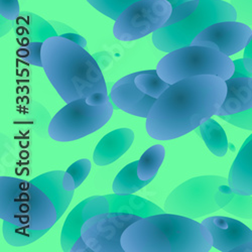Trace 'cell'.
I'll return each mask as SVG.
<instances>
[{"label":"cell","mask_w":252,"mask_h":252,"mask_svg":"<svg viewBox=\"0 0 252 252\" xmlns=\"http://www.w3.org/2000/svg\"><path fill=\"white\" fill-rule=\"evenodd\" d=\"M85 200L79 203L66 218L61 233V246L65 252H71L75 243L81 237L82 226L85 222L83 217V207Z\"/></svg>","instance_id":"cell-22"},{"label":"cell","mask_w":252,"mask_h":252,"mask_svg":"<svg viewBox=\"0 0 252 252\" xmlns=\"http://www.w3.org/2000/svg\"><path fill=\"white\" fill-rule=\"evenodd\" d=\"M113 114L112 103L90 105L86 99L67 103L51 119L48 134L59 142H70L90 135L106 124Z\"/></svg>","instance_id":"cell-7"},{"label":"cell","mask_w":252,"mask_h":252,"mask_svg":"<svg viewBox=\"0 0 252 252\" xmlns=\"http://www.w3.org/2000/svg\"><path fill=\"white\" fill-rule=\"evenodd\" d=\"M213 237V246L222 252H252V231L242 222L228 217L202 221Z\"/></svg>","instance_id":"cell-12"},{"label":"cell","mask_w":252,"mask_h":252,"mask_svg":"<svg viewBox=\"0 0 252 252\" xmlns=\"http://www.w3.org/2000/svg\"><path fill=\"white\" fill-rule=\"evenodd\" d=\"M106 198L110 204V212L127 213L141 218L164 213L163 210L155 203L133 194L118 195L114 193L107 195Z\"/></svg>","instance_id":"cell-19"},{"label":"cell","mask_w":252,"mask_h":252,"mask_svg":"<svg viewBox=\"0 0 252 252\" xmlns=\"http://www.w3.org/2000/svg\"><path fill=\"white\" fill-rule=\"evenodd\" d=\"M226 20H237L234 6L223 0H200L197 9L178 23L164 26L153 33L154 46L163 53L191 46L206 28Z\"/></svg>","instance_id":"cell-6"},{"label":"cell","mask_w":252,"mask_h":252,"mask_svg":"<svg viewBox=\"0 0 252 252\" xmlns=\"http://www.w3.org/2000/svg\"><path fill=\"white\" fill-rule=\"evenodd\" d=\"M19 15L18 0H0V17L15 23Z\"/></svg>","instance_id":"cell-34"},{"label":"cell","mask_w":252,"mask_h":252,"mask_svg":"<svg viewBox=\"0 0 252 252\" xmlns=\"http://www.w3.org/2000/svg\"><path fill=\"white\" fill-rule=\"evenodd\" d=\"M199 3H200V0H191V1H187L179 5L178 7L173 9L170 19L167 20V23L164 26H170V25L176 24L179 22V20H182L188 15H190L192 12H194L197 9V7L199 6Z\"/></svg>","instance_id":"cell-31"},{"label":"cell","mask_w":252,"mask_h":252,"mask_svg":"<svg viewBox=\"0 0 252 252\" xmlns=\"http://www.w3.org/2000/svg\"><path fill=\"white\" fill-rule=\"evenodd\" d=\"M200 133L207 148L216 157H224L228 152V139L222 126L209 118L200 125Z\"/></svg>","instance_id":"cell-21"},{"label":"cell","mask_w":252,"mask_h":252,"mask_svg":"<svg viewBox=\"0 0 252 252\" xmlns=\"http://www.w3.org/2000/svg\"><path fill=\"white\" fill-rule=\"evenodd\" d=\"M217 204L227 213L242 219H252V197L235 193L229 185H222L215 194Z\"/></svg>","instance_id":"cell-20"},{"label":"cell","mask_w":252,"mask_h":252,"mask_svg":"<svg viewBox=\"0 0 252 252\" xmlns=\"http://www.w3.org/2000/svg\"><path fill=\"white\" fill-rule=\"evenodd\" d=\"M172 12V4L167 0H139L115 20L113 34L121 41L140 39L164 27Z\"/></svg>","instance_id":"cell-10"},{"label":"cell","mask_w":252,"mask_h":252,"mask_svg":"<svg viewBox=\"0 0 252 252\" xmlns=\"http://www.w3.org/2000/svg\"><path fill=\"white\" fill-rule=\"evenodd\" d=\"M171 4H172V7L173 9H175L176 7H178L179 5L187 2V1H191V0H167Z\"/></svg>","instance_id":"cell-39"},{"label":"cell","mask_w":252,"mask_h":252,"mask_svg":"<svg viewBox=\"0 0 252 252\" xmlns=\"http://www.w3.org/2000/svg\"><path fill=\"white\" fill-rule=\"evenodd\" d=\"M61 35L64 36V37H67V38H69V39H71V40H73V41H75V43L79 44V45L82 46L83 48H86V46H87L86 39L84 38L83 36L79 35V34L76 33V32H67V33H63V34H61Z\"/></svg>","instance_id":"cell-37"},{"label":"cell","mask_w":252,"mask_h":252,"mask_svg":"<svg viewBox=\"0 0 252 252\" xmlns=\"http://www.w3.org/2000/svg\"><path fill=\"white\" fill-rule=\"evenodd\" d=\"M91 161L87 158H82L71 164L66 173L71 176V178L74 180L76 187H80L81 184L86 180V178L89 176L91 172Z\"/></svg>","instance_id":"cell-30"},{"label":"cell","mask_w":252,"mask_h":252,"mask_svg":"<svg viewBox=\"0 0 252 252\" xmlns=\"http://www.w3.org/2000/svg\"><path fill=\"white\" fill-rule=\"evenodd\" d=\"M243 63L246 70L250 73H252V37L249 41V44L244 49L243 54Z\"/></svg>","instance_id":"cell-36"},{"label":"cell","mask_w":252,"mask_h":252,"mask_svg":"<svg viewBox=\"0 0 252 252\" xmlns=\"http://www.w3.org/2000/svg\"><path fill=\"white\" fill-rule=\"evenodd\" d=\"M158 76L169 84L199 75L228 80L235 71L234 61L222 52L203 46H188L166 53L157 66Z\"/></svg>","instance_id":"cell-5"},{"label":"cell","mask_w":252,"mask_h":252,"mask_svg":"<svg viewBox=\"0 0 252 252\" xmlns=\"http://www.w3.org/2000/svg\"><path fill=\"white\" fill-rule=\"evenodd\" d=\"M251 37L252 30L248 25L238 20H226L206 28L191 46L213 48L230 57L244 50Z\"/></svg>","instance_id":"cell-11"},{"label":"cell","mask_w":252,"mask_h":252,"mask_svg":"<svg viewBox=\"0 0 252 252\" xmlns=\"http://www.w3.org/2000/svg\"><path fill=\"white\" fill-rule=\"evenodd\" d=\"M231 4L237 11V20L252 25V0H231Z\"/></svg>","instance_id":"cell-33"},{"label":"cell","mask_w":252,"mask_h":252,"mask_svg":"<svg viewBox=\"0 0 252 252\" xmlns=\"http://www.w3.org/2000/svg\"><path fill=\"white\" fill-rule=\"evenodd\" d=\"M0 218L32 230L51 229L59 220L57 209L32 182L0 177Z\"/></svg>","instance_id":"cell-4"},{"label":"cell","mask_w":252,"mask_h":252,"mask_svg":"<svg viewBox=\"0 0 252 252\" xmlns=\"http://www.w3.org/2000/svg\"><path fill=\"white\" fill-rule=\"evenodd\" d=\"M43 44L44 43L35 41V43H30L20 46L17 51V57L29 65L43 67V63H41V48H43Z\"/></svg>","instance_id":"cell-29"},{"label":"cell","mask_w":252,"mask_h":252,"mask_svg":"<svg viewBox=\"0 0 252 252\" xmlns=\"http://www.w3.org/2000/svg\"><path fill=\"white\" fill-rule=\"evenodd\" d=\"M134 141V132L129 128H119L105 135L93 154L94 163L105 166L113 163L127 152Z\"/></svg>","instance_id":"cell-14"},{"label":"cell","mask_w":252,"mask_h":252,"mask_svg":"<svg viewBox=\"0 0 252 252\" xmlns=\"http://www.w3.org/2000/svg\"><path fill=\"white\" fill-rule=\"evenodd\" d=\"M137 164L138 160L133 161L127 165H125L117 174L112 185V190L115 194H134L152 182L142 181L139 179L137 175Z\"/></svg>","instance_id":"cell-23"},{"label":"cell","mask_w":252,"mask_h":252,"mask_svg":"<svg viewBox=\"0 0 252 252\" xmlns=\"http://www.w3.org/2000/svg\"><path fill=\"white\" fill-rule=\"evenodd\" d=\"M140 218L118 212L95 215L84 222L81 237L71 252H124L121 236L126 228Z\"/></svg>","instance_id":"cell-9"},{"label":"cell","mask_w":252,"mask_h":252,"mask_svg":"<svg viewBox=\"0 0 252 252\" xmlns=\"http://www.w3.org/2000/svg\"><path fill=\"white\" fill-rule=\"evenodd\" d=\"M45 74L66 103L86 99L90 105L109 100L106 82L95 59L79 44L62 35L46 39L41 48Z\"/></svg>","instance_id":"cell-2"},{"label":"cell","mask_w":252,"mask_h":252,"mask_svg":"<svg viewBox=\"0 0 252 252\" xmlns=\"http://www.w3.org/2000/svg\"><path fill=\"white\" fill-rule=\"evenodd\" d=\"M121 245L124 252H208L213 237L203 223L165 212L133 222L123 232Z\"/></svg>","instance_id":"cell-3"},{"label":"cell","mask_w":252,"mask_h":252,"mask_svg":"<svg viewBox=\"0 0 252 252\" xmlns=\"http://www.w3.org/2000/svg\"><path fill=\"white\" fill-rule=\"evenodd\" d=\"M64 174L65 172L62 171L48 172L31 181L41 189L54 203L59 219L67 211L74 196V192L68 191L64 186Z\"/></svg>","instance_id":"cell-18"},{"label":"cell","mask_w":252,"mask_h":252,"mask_svg":"<svg viewBox=\"0 0 252 252\" xmlns=\"http://www.w3.org/2000/svg\"><path fill=\"white\" fill-rule=\"evenodd\" d=\"M106 212H110V204L106 196H93L85 200L83 207V217L85 221L95 215Z\"/></svg>","instance_id":"cell-28"},{"label":"cell","mask_w":252,"mask_h":252,"mask_svg":"<svg viewBox=\"0 0 252 252\" xmlns=\"http://www.w3.org/2000/svg\"><path fill=\"white\" fill-rule=\"evenodd\" d=\"M226 95L225 80L214 75L194 76L172 84L146 117V132L162 141L182 137L216 115Z\"/></svg>","instance_id":"cell-1"},{"label":"cell","mask_w":252,"mask_h":252,"mask_svg":"<svg viewBox=\"0 0 252 252\" xmlns=\"http://www.w3.org/2000/svg\"><path fill=\"white\" fill-rule=\"evenodd\" d=\"M0 22H1V36L6 34L11 29L14 28L15 23H11L9 20H6L2 17H0Z\"/></svg>","instance_id":"cell-38"},{"label":"cell","mask_w":252,"mask_h":252,"mask_svg":"<svg viewBox=\"0 0 252 252\" xmlns=\"http://www.w3.org/2000/svg\"><path fill=\"white\" fill-rule=\"evenodd\" d=\"M86 1L105 16L116 20L126 8L139 0H86Z\"/></svg>","instance_id":"cell-27"},{"label":"cell","mask_w":252,"mask_h":252,"mask_svg":"<svg viewBox=\"0 0 252 252\" xmlns=\"http://www.w3.org/2000/svg\"><path fill=\"white\" fill-rule=\"evenodd\" d=\"M135 85L148 96L158 99L171 84L163 81L157 70H145L134 73Z\"/></svg>","instance_id":"cell-26"},{"label":"cell","mask_w":252,"mask_h":252,"mask_svg":"<svg viewBox=\"0 0 252 252\" xmlns=\"http://www.w3.org/2000/svg\"><path fill=\"white\" fill-rule=\"evenodd\" d=\"M221 118L224 119L226 122L236 126V127L246 130H252V108L242 111L240 113L223 116Z\"/></svg>","instance_id":"cell-32"},{"label":"cell","mask_w":252,"mask_h":252,"mask_svg":"<svg viewBox=\"0 0 252 252\" xmlns=\"http://www.w3.org/2000/svg\"><path fill=\"white\" fill-rule=\"evenodd\" d=\"M235 71L231 78H252V73L248 72L244 66L243 59H237L234 61Z\"/></svg>","instance_id":"cell-35"},{"label":"cell","mask_w":252,"mask_h":252,"mask_svg":"<svg viewBox=\"0 0 252 252\" xmlns=\"http://www.w3.org/2000/svg\"><path fill=\"white\" fill-rule=\"evenodd\" d=\"M110 98L115 106L130 115L145 118L149 116L157 99L144 94L134 83V73L114 83Z\"/></svg>","instance_id":"cell-13"},{"label":"cell","mask_w":252,"mask_h":252,"mask_svg":"<svg viewBox=\"0 0 252 252\" xmlns=\"http://www.w3.org/2000/svg\"><path fill=\"white\" fill-rule=\"evenodd\" d=\"M228 180L218 176L192 178L178 186L164 202L165 212L197 219L217 212L219 205L215 194Z\"/></svg>","instance_id":"cell-8"},{"label":"cell","mask_w":252,"mask_h":252,"mask_svg":"<svg viewBox=\"0 0 252 252\" xmlns=\"http://www.w3.org/2000/svg\"><path fill=\"white\" fill-rule=\"evenodd\" d=\"M50 229L32 230L28 227L17 226L10 222L3 221L2 234L6 243L14 247H22L32 244L43 237Z\"/></svg>","instance_id":"cell-24"},{"label":"cell","mask_w":252,"mask_h":252,"mask_svg":"<svg viewBox=\"0 0 252 252\" xmlns=\"http://www.w3.org/2000/svg\"><path fill=\"white\" fill-rule=\"evenodd\" d=\"M165 157V150L162 145L156 144L146 150L138 159L137 175L142 181H153L158 175Z\"/></svg>","instance_id":"cell-25"},{"label":"cell","mask_w":252,"mask_h":252,"mask_svg":"<svg viewBox=\"0 0 252 252\" xmlns=\"http://www.w3.org/2000/svg\"><path fill=\"white\" fill-rule=\"evenodd\" d=\"M227 95L216 116L223 117L252 108V78H230L225 81Z\"/></svg>","instance_id":"cell-17"},{"label":"cell","mask_w":252,"mask_h":252,"mask_svg":"<svg viewBox=\"0 0 252 252\" xmlns=\"http://www.w3.org/2000/svg\"><path fill=\"white\" fill-rule=\"evenodd\" d=\"M228 185L235 193L252 196V134L241 146L231 166Z\"/></svg>","instance_id":"cell-16"},{"label":"cell","mask_w":252,"mask_h":252,"mask_svg":"<svg viewBox=\"0 0 252 252\" xmlns=\"http://www.w3.org/2000/svg\"><path fill=\"white\" fill-rule=\"evenodd\" d=\"M13 29L20 46L35 41L44 43L49 37L59 35L53 25L37 14L29 11L20 12Z\"/></svg>","instance_id":"cell-15"}]
</instances>
